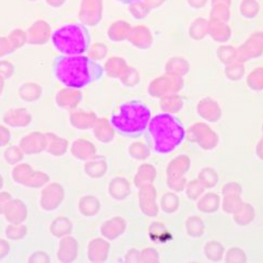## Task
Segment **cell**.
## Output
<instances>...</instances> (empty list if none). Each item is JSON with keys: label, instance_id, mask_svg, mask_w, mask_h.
Wrapping results in <instances>:
<instances>
[{"label": "cell", "instance_id": "5b68a950", "mask_svg": "<svg viewBox=\"0 0 263 263\" xmlns=\"http://www.w3.org/2000/svg\"><path fill=\"white\" fill-rule=\"evenodd\" d=\"M116 1L123 3V4L130 5L134 4V3H138V2L142 1V0H116Z\"/></svg>", "mask_w": 263, "mask_h": 263}, {"label": "cell", "instance_id": "3957f363", "mask_svg": "<svg viewBox=\"0 0 263 263\" xmlns=\"http://www.w3.org/2000/svg\"><path fill=\"white\" fill-rule=\"evenodd\" d=\"M150 112L146 106L137 102L125 103L118 115L112 118V124L120 133L138 134L148 125Z\"/></svg>", "mask_w": 263, "mask_h": 263}, {"label": "cell", "instance_id": "7a4b0ae2", "mask_svg": "<svg viewBox=\"0 0 263 263\" xmlns=\"http://www.w3.org/2000/svg\"><path fill=\"white\" fill-rule=\"evenodd\" d=\"M52 39L55 47L66 55H83L90 46V34L81 23L63 26L55 31Z\"/></svg>", "mask_w": 263, "mask_h": 263}, {"label": "cell", "instance_id": "6da1fadb", "mask_svg": "<svg viewBox=\"0 0 263 263\" xmlns=\"http://www.w3.org/2000/svg\"><path fill=\"white\" fill-rule=\"evenodd\" d=\"M55 74L66 86L83 88L98 81L104 74L100 63L86 55H65L55 62Z\"/></svg>", "mask_w": 263, "mask_h": 263}, {"label": "cell", "instance_id": "277c9868", "mask_svg": "<svg viewBox=\"0 0 263 263\" xmlns=\"http://www.w3.org/2000/svg\"><path fill=\"white\" fill-rule=\"evenodd\" d=\"M149 134L157 147H173L180 142L184 136L181 123L170 115H159L152 120Z\"/></svg>", "mask_w": 263, "mask_h": 263}]
</instances>
